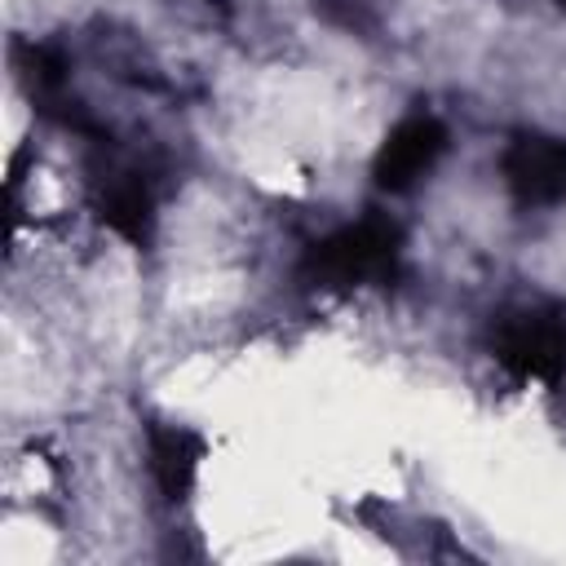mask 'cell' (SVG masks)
<instances>
[{"instance_id":"cell-1","label":"cell","mask_w":566,"mask_h":566,"mask_svg":"<svg viewBox=\"0 0 566 566\" xmlns=\"http://www.w3.org/2000/svg\"><path fill=\"white\" fill-rule=\"evenodd\" d=\"M402 261V230L389 217H363L318 239L305 252V283L323 292H349L367 283H394Z\"/></svg>"},{"instance_id":"cell-2","label":"cell","mask_w":566,"mask_h":566,"mask_svg":"<svg viewBox=\"0 0 566 566\" xmlns=\"http://www.w3.org/2000/svg\"><path fill=\"white\" fill-rule=\"evenodd\" d=\"M486 345L495 363H504L522 380H557L566 376V318L544 305L504 310L491 318Z\"/></svg>"},{"instance_id":"cell-3","label":"cell","mask_w":566,"mask_h":566,"mask_svg":"<svg viewBox=\"0 0 566 566\" xmlns=\"http://www.w3.org/2000/svg\"><path fill=\"white\" fill-rule=\"evenodd\" d=\"M504 186L526 208H548L566 199V142L548 133H517L500 155Z\"/></svg>"},{"instance_id":"cell-4","label":"cell","mask_w":566,"mask_h":566,"mask_svg":"<svg viewBox=\"0 0 566 566\" xmlns=\"http://www.w3.org/2000/svg\"><path fill=\"white\" fill-rule=\"evenodd\" d=\"M442 150H447V128L433 115H407L380 142L376 164H371V177H376L380 190L402 195V190H411L442 159Z\"/></svg>"},{"instance_id":"cell-5","label":"cell","mask_w":566,"mask_h":566,"mask_svg":"<svg viewBox=\"0 0 566 566\" xmlns=\"http://www.w3.org/2000/svg\"><path fill=\"white\" fill-rule=\"evenodd\" d=\"M146 455H150V478L159 486V495L168 504H181L195 486L199 460H203V442L199 433H190L186 424H150L146 429Z\"/></svg>"},{"instance_id":"cell-6","label":"cell","mask_w":566,"mask_h":566,"mask_svg":"<svg viewBox=\"0 0 566 566\" xmlns=\"http://www.w3.org/2000/svg\"><path fill=\"white\" fill-rule=\"evenodd\" d=\"M97 217L106 230L128 239L133 248H146L155 234V195L142 172H111L97 186Z\"/></svg>"},{"instance_id":"cell-7","label":"cell","mask_w":566,"mask_h":566,"mask_svg":"<svg viewBox=\"0 0 566 566\" xmlns=\"http://www.w3.org/2000/svg\"><path fill=\"white\" fill-rule=\"evenodd\" d=\"M13 66H18V80L27 84V93L49 106L62 97V84H66V53L57 44H13Z\"/></svg>"},{"instance_id":"cell-8","label":"cell","mask_w":566,"mask_h":566,"mask_svg":"<svg viewBox=\"0 0 566 566\" xmlns=\"http://www.w3.org/2000/svg\"><path fill=\"white\" fill-rule=\"evenodd\" d=\"M314 13L332 27H345V31H363L367 27V13L358 0H314Z\"/></svg>"},{"instance_id":"cell-9","label":"cell","mask_w":566,"mask_h":566,"mask_svg":"<svg viewBox=\"0 0 566 566\" xmlns=\"http://www.w3.org/2000/svg\"><path fill=\"white\" fill-rule=\"evenodd\" d=\"M557 4H566V0H557Z\"/></svg>"}]
</instances>
